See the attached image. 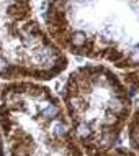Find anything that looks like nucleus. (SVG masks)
I'll return each instance as SVG.
<instances>
[{
  "label": "nucleus",
  "mask_w": 139,
  "mask_h": 156,
  "mask_svg": "<svg viewBox=\"0 0 139 156\" xmlns=\"http://www.w3.org/2000/svg\"><path fill=\"white\" fill-rule=\"evenodd\" d=\"M0 126L10 156H82L59 99L35 81L0 87Z\"/></svg>",
  "instance_id": "nucleus-3"
},
{
  "label": "nucleus",
  "mask_w": 139,
  "mask_h": 156,
  "mask_svg": "<svg viewBox=\"0 0 139 156\" xmlns=\"http://www.w3.org/2000/svg\"><path fill=\"white\" fill-rule=\"evenodd\" d=\"M129 143H131V148L139 153V108L134 112V117L129 123Z\"/></svg>",
  "instance_id": "nucleus-5"
},
{
  "label": "nucleus",
  "mask_w": 139,
  "mask_h": 156,
  "mask_svg": "<svg viewBox=\"0 0 139 156\" xmlns=\"http://www.w3.org/2000/svg\"><path fill=\"white\" fill-rule=\"evenodd\" d=\"M62 100L77 143L88 156H105L131 112V99L121 77L103 64L80 66L67 77Z\"/></svg>",
  "instance_id": "nucleus-2"
},
{
  "label": "nucleus",
  "mask_w": 139,
  "mask_h": 156,
  "mask_svg": "<svg viewBox=\"0 0 139 156\" xmlns=\"http://www.w3.org/2000/svg\"><path fill=\"white\" fill-rule=\"evenodd\" d=\"M69 59L33 13L31 0H0V77L51 81Z\"/></svg>",
  "instance_id": "nucleus-4"
},
{
  "label": "nucleus",
  "mask_w": 139,
  "mask_h": 156,
  "mask_svg": "<svg viewBox=\"0 0 139 156\" xmlns=\"http://www.w3.org/2000/svg\"><path fill=\"white\" fill-rule=\"evenodd\" d=\"M44 23L62 51L108 62L139 92V0H46Z\"/></svg>",
  "instance_id": "nucleus-1"
},
{
  "label": "nucleus",
  "mask_w": 139,
  "mask_h": 156,
  "mask_svg": "<svg viewBox=\"0 0 139 156\" xmlns=\"http://www.w3.org/2000/svg\"><path fill=\"white\" fill-rule=\"evenodd\" d=\"M0 156H3V143H2V135H0Z\"/></svg>",
  "instance_id": "nucleus-6"
}]
</instances>
